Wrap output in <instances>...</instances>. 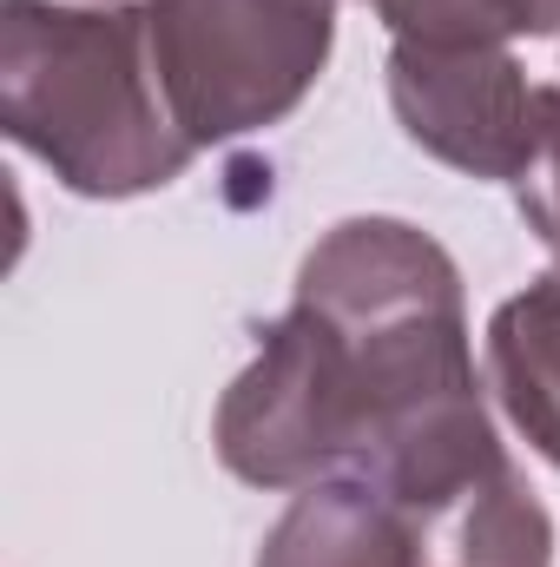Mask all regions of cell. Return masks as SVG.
Returning a JSON list of instances; mask_svg holds the SVG:
<instances>
[{"instance_id":"6da1fadb","label":"cell","mask_w":560,"mask_h":567,"mask_svg":"<svg viewBox=\"0 0 560 567\" xmlns=\"http://www.w3.org/2000/svg\"><path fill=\"white\" fill-rule=\"evenodd\" d=\"M218 455L251 488H383L428 567L554 561L548 508L481 410L462 278L403 218H350L303 258L297 303L218 403Z\"/></svg>"},{"instance_id":"7a4b0ae2","label":"cell","mask_w":560,"mask_h":567,"mask_svg":"<svg viewBox=\"0 0 560 567\" xmlns=\"http://www.w3.org/2000/svg\"><path fill=\"white\" fill-rule=\"evenodd\" d=\"M0 126L86 198L158 192L198 152L165 106L145 7L0 0Z\"/></svg>"},{"instance_id":"3957f363","label":"cell","mask_w":560,"mask_h":567,"mask_svg":"<svg viewBox=\"0 0 560 567\" xmlns=\"http://www.w3.org/2000/svg\"><path fill=\"white\" fill-rule=\"evenodd\" d=\"M145 40L178 133L218 145L278 126L317 86L336 0H152Z\"/></svg>"},{"instance_id":"277c9868","label":"cell","mask_w":560,"mask_h":567,"mask_svg":"<svg viewBox=\"0 0 560 567\" xmlns=\"http://www.w3.org/2000/svg\"><path fill=\"white\" fill-rule=\"evenodd\" d=\"M390 100L403 133L468 178H521L535 152V86L508 47L396 40Z\"/></svg>"},{"instance_id":"5b68a950","label":"cell","mask_w":560,"mask_h":567,"mask_svg":"<svg viewBox=\"0 0 560 567\" xmlns=\"http://www.w3.org/2000/svg\"><path fill=\"white\" fill-rule=\"evenodd\" d=\"M258 567H428L416 522L370 482L330 475L297 488V502L265 535Z\"/></svg>"},{"instance_id":"8992f818","label":"cell","mask_w":560,"mask_h":567,"mask_svg":"<svg viewBox=\"0 0 560 567\" xmlns=\"http://www.w3.org/2000/svg\"><path fill=\"white\" fill-rule=\"evenodd\" d=\"M488 377L515 429L560 468V271L508 297L488 323Z\"/></svg>"},{"instance_id":"52a82bcc","label":"cell","mask_w":560,"mask_h":567,"mask_svg":"<svg viewBox=\"0 0 560 567\" xmlns=\"http://www.w3.org/2000/svg\"><path fill=\"white\" fill-rule=\"evenodd\" d=\"M515 192H521L528 225L541 231V245L554 251V265H560V86L535 93V152H528Z\"/></svg>"},{"instance_id":"ba28073f","label":"cell","mask_w":560,"mask_h":567,"mask_svg":"<svg viewBox=\"0 0 560 567\" xmlns=\"http://www.w3.org/2000/svg\"><path fill=\"white\" fill-rule=\"evenodd\" d=\"M501 20H508V40L515 33H560V0H495Z\"/></svg>"}]
</instances>
